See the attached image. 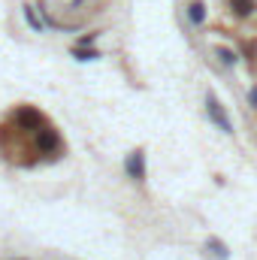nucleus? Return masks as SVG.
<instances>
[{
	"instance_id": "1",
	"label": "nucleus",
	"mask_w": 257,
	"mask_h": 260,
	"mask_svg": "<svg viewBox=\"0 0 257 260\" xmlns=\"http://www.w3.org/2000/svg\"><path fill=\"white\" fill-rule=\"evenodd\" d=\"M206 112H209V118L218 124V130H224V133H233V124L227 121V115H224V106L209 94V100H206Z\"/></svg>"
},
{
	"instance_id": "2",
	"label": "nucleus",
	"mask_w": 257,
	"mask_h": 260,
	"mask_svg": "<svg viewBox=\"0 0 257 260\" xmlns=\"http://www.w3.org/2000/svg\"><path fill=\"white\" fill-rule=\"evenodd\" d=\"M58 145H61V139H58V133L49 127L37 130V148L43 151V154H52V151H58Z\"/></svg>"
},
{
	"instance_id": "3",
	"label": "nucleus",
	"mask_w": 257,
	"mask_h": 260,
	"mask_svg": "<svg viewBox=\"0 0 257 260\" xmlns=\"http://www.w3.org/2000/svg\"><path fill=\"white\" fill-rule=\"evenodd\" d=\"M127 176L130 179H145V154L142 151L127 154Z\"/></svg>"
},
{
	"instance_id": "4",
	"label": "nucleus",
	"mask_w": 257,
	"mask_h": 260,
	"mask_svg": "<svg viewBox=\"0 0 257 260\" xmlns=\"http://www.w3.org/2000/svg\"><path fill=\"white\" fill-rule=\"evenodd\" d=\"M15 121H18V124H24V127H37V130H40L43 115H40L37 109H18V112H15Z\"/></svg>"
},
{
	"instance_id": "5",
	"label": "nucleus",
	"mask_w": 257,
	"mask_h": 260,
	"mask_svg": "<svg viewBox=\"0 0 257 260\" xmlns=\"http://www.w3.org/2000/svg\"><path fill=\"white\" fill-rule=\"evenodd\" d=\"M188 18H191L194 24H203L206 21V6L203 3H191L188 6Z\"/></svg>"
},
{
	"instance_id": "6",
	"label": "nucleus",
	"mask_w": 257,
	"mask_h": 260,
	"mask_svg": "<svg viewBox=\"0 0 257 260\" xmlns=\"http://www.w3.org/2000/svg\"><path fill=\"white\" fill-rule=\"evenodd\" d=\"M230 6H233L239 15H251V12H254V0H230Z\"/></svg>"
},
{
	"instance_id": "7",
	"label": "nucleus",
	"mask_w": 257,
	"mask_h": 260,
	"mask_svg": "<svg viewBox=\"0 0 257 260\" xmlns=\"http://www.w3.org/2000/svg\"><path fill=\"white\" fill-rule=\"evenodd\" d=\"M218 58H221V64H224V67H236V61H239V58H236V52H233V49H224V46L218 49Z\"/></svg>"
},
{
	"instance_id": "8",
	"label": "nucleus",
	"mask_w": 257,
	"mask_h": 260,
	"mask_svg": "<svg viewBox=\"0 0 257 260\" xmlns=\"http://www.w3.org/2000/svg\"><path fill=\"white\" fill-rule=\"evenodd\" d=\"M209 248H212V254L218 260H227V248H224V242H218V239H209Z\"/></svg>"
},
{
	"instance_id": "9",
	"label": "nucleus",
	"mask_w": 257,
	"mask_h": 260,
	"mask_svg": "<svg viewBox=\"0 0 257 260\" xmlns=\"http://www.w3.org/2000/svg\"><path fill=\"white\" fill-rule=\"evenodd\" d=\"M24 18H27V24H30V27H34V30H43V21H40V18H37V12H34V9H30V6H24Z\"/></svg>"
},
{
	"instance_id": "10",
	"label": "nucleus",
	"mask_w": 257,
	"mask_h": 260,
	"mask_svg": "<svg viewBox=\"0 0 257 260\" xmlns=\"http://www.w3.org/2000/svg\"><path fill=\"white\" fill-rule=\"evenodd\" d=\"M73 55H76L79 61H94V58H97V52H91V49H88V52H82V49H76Z\"/></svg>"
},
{
	"instance_id": "11",
	"label": "nucleus",
	"mask_w": 257,
	"mask_h": 260,
	"mask_svg": "<svg viewBox=\"0 0 257 260\" xmlns=\"http://www.w3.org/2000/svg\"><path fill=\"white\" fill-rule=\"evenodd\" d=\"M248 103L257 109V88H251V91H248Z\"/></svg>"
},
{
	"instance_id": "12",
	"label": "nucleus",
	"mask_w": 257,
	"mask_h": 260,
	"mask_svg": "<svg viewBox=\"0 0 257 260\" xmlns=\"http://www.w3.org/2000/svg\"><path fill=\"white\" fill-rule=\"evenodd\" d=\"M18 260H24V257H18Z\"/></svg>"
}]
</instances>
